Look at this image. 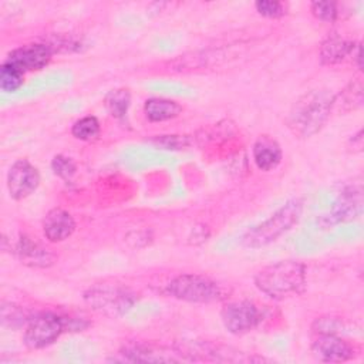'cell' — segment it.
Wrapping results in <instances>:
<instances>
[{
  "mask_svg": "<svg viewBox=\"0 0 364 364\" xmlns=\"http://www.w3.org/2000/svg\"><path fill=\"white\" fill-rule=\"evenodd\" d=\"M333 108L334 94L331 91H307L290 108L286 118L287 128L297 138H310L324 127Z\"/></svg>",
  "mask_w": 364,
  "mask_h": 364,
  "instance_id": "obj_1",
  "label": "cell"
},
{
  "mask_svg": "<svg viewBox=\"0 0 364 364\" xmlns=\"http://www.w3.org/2000/svg\"><path fill=\"white\" fill-rule=\"evenodd\" d=\"M255 286L272 300H286L299 296L306 289V267L299 260H279L262 267L256 273Z\"/></svg>",
  "mask_w": 364,
  "mask_h": 364,
  "instance_id": "obj_2",
  "label": "cell"
},
{
  "mask_svg": "<svg viewBox=\"0 0 364 364\" xmlns=\"http://www.w3.org/2000/svg\"><path fill=\"white\" fill-rule=\"evenodd\" d=\"M304 209L300 198H293L280 206L270 218L250 228L242 237V245L250 249H259L277 240L299 223Z\"/></svg>",
  "mask_w": 364,
  "mask_h": 364,
  "instance_id": "obj_3",
  "label": "cell"
},
{
  "mask_svg": "<svg viewBox=\"0 0 364 364\" xmlns=\"http://www.w3.org/2000/svg\"><path fill=\"white\" fill-rule=\"evenodd\" d=\"M166 294L186 303L208 304L223 299L220 286L202 274L182 273L173 277L165 289Z\"/></svg>",
  "mask_w": 364,
  "mask_h": 364,
  "instance_id": "obj_4",
  "label": "cell"
},
{
  "mask_svg": "<svg viewBox=\"0 0 364 364\" xmlns=\"http://www.w3.org/2000/svg\"><path fill=\"white\" fill-rule=\"evenodd\" d=\"M82 297L92 310L108 317L124 316L136 301L135 293L119 284H95Z\"/></svg>",
  "mask_w": 364,
  "mask_h": 364,
  "instance_id": "obj_5",
  "label": "cell"
},
{
  "mask_svg": "<svg viewBox=\"0 0 364 364\" xmlns=\"http://www.w3.org/2000/svg\"><path fill=\"white\" fill-rule=\"evenodd\" d=\"M67 330V320L61 316L43 311L27 320L23 341L31 350L51 346Z\"/></svg>",
  "mask_w": 364,
  "mask_h": 364,
  "instance_id": "obj_6",
  "label": "cell"
},
{
  "mask_svg": "<svg viewBox=\"0 0 364 364\" xmlns=\"http://www.w3.org/2000/svg\"><path fill=\"white\" fill-rule=\"evenodd\" d=\"M220 320L228 333L242 336L259 326L262 313L255 303L247 300H236L226 303L222 307Z\"/></svg>",
  "mask_w": 364,
  "mask_h": 364,
  "instance_id": "obj_7",
  "label": "cell"
},
{
  "mask_svg": "<svg viewBox=\"0 0 364 364\" xmlns=\"http://www.w3.org/2000/svg\"><path fill=\"white\" fill-rule=\"evenodd\" d=\"M40 172L28 159H17L7 172V191L14 200L28 198L40 185Z\"/></svg>",
  "mask_w": 364,
  "mask_h": 364,
  "instance_id": "obj_8",
  "label": "cell"
},
{
  "mask_svg": "<svg viewBox=\"0 0 364 364\" xmlns=\"http://www.w3.org/2000/svg\"><path fill=\"white\" fill-rule=\"evenodd\" d=\"M363 212V189L361 186L346 188L334 200L328 213L320 218V223L326 228L358 218Z\"/></svg>",
  "mask_w": 364,
  "mask_h": 364,
  "instance_id": "obj_9",
  "label": "cell"
},
{
  "mask_svg": "<svg viewBox=\"0 0 364 364\" xmlns=\"http://www.w3.org/2000/svg\"><path fill=\"white\" fill-rule=\"evenodd\" d=\"M53 54L54 51L50 44L33 43V44H26L13 50L7 55L6 63L11 64L17 70H20L23 74H26L28 71L44 68L51 61Z\"/></svg>",
  "mask_w": 364,
  "mask_h": 364,
  "instance_id": "obj_10",
  "label": "cell"
},
{
  "mask_svg": "<svg viewBox=\"0 0 364 364\" xmlns=\"http://www.w3.org/2000/svg\"><path fill=\"white\" fill-rule=\"evenodd\" d=\"M313 355L323 363H344L354 357V347L334 333H318L311 343Z\"/></svg>",
  "mask_w": 364,
  "mask_h": 364,
  "instance_id": "obj_11",
  "label": "cell"
},
{
  "mask_svg": "<svg viewBox=\"0 0 364 364\" xmlns=\"http://www.w3.org/2000/svg\"><path fill=\"white\" fill-rule=\"evenodd\" d=\"M13 253L21 264L33 269H47L55 262V255L48 247L27 235H20Z\"/></svg>",
  "mask_w": 364,
  "mask_h": 364,
  "instance_id": "obj_12",
  "label": "cell"
},
{
  "mask_svg": "<svg viewBox=\"0 0 364 364\" xmlns=\"http://www.w3.org/2000/svg\"><path fill=\"white\" fill-rule=\"evenodd\" d=\"M119 354L124 355V360L127 361H141V363H158V361H188V357L178 350L176 353H172L171 350H166L164 347L149 346V344H129L124 347Z\"/></svg>",
  "mask_w": 364,
  "mask_h": 364,
  "instance_id": "obj_13",
  "label": "cell"
},
{
  "mask_svg": "<svg viewBox=\"0 0 364 364\" xmlns=\"http://www.w3.org/2000/svg\"><path fill=\"white\" fill-rule=\"evenodd\" d=\"M75 230V220L70 212L54 208L47 212L43 220V232L48 242L58 243L68 239Z\"/></svg>",
  "mask_w": 364,
  "mask_h": 364,
  "instance_id": "obj_14",
  "label": "cell"
},
{
  "mask_svg": "<svg viewBox=\"0 0 364 364\" xmlns=\"http://www.w3.org/2000/svg\"><path fill=\"white\" fill-rule=\"evenodd\" d=\"M252 155L256 166L260 171H273L283 158L280 144L270 135H260L252 148Z\"/></svg>",
  "mask_w": 364,
  "mask_h": 364,
  "instance_id": "obj_15",
  "label": "cell"
},
{
  "mask_svg": "<svg viewBox=\"0 0 364 364\" xmlns=\"http://www.w3.org/2000/svg\"><path fill=\"white\" fill-rule=\"evenodd\" d=\"M358 43L348 41L338 34L328 36L320 46L318 57L324 65H336L343 63L347 57H353Z\"/></svg>",
  "mask_w": 364,
  "mask_h": 364,
  "instance_id": "obj_16",
  "label": "cell"
},
{
  "mask_svg": "<svg viewBox=\"0 0 364 364\" xmlns=\"http://www.w3.org/2000/svg\"><path fill=\"white\" fill-rule=\"evenodd\" d=\"M182 105L168 98H149L144 104V114L151 122H164L181 115Z\"/></svg>",
  "mask_w": 364,
  "mask_h": 364,
  "instance_id": "obj_17",
  "label": "cell"
},
{
  "mask_svg": "<svg viewBox=\"0 0 364 364\" xmlns=\"http://www.w3.org/2000/svg\"><path fill=\"white\" fill-rule=\"evenodd\" d=\"M363 104V82L360 78L351 80L347 87L338 94L334 95V108H338L343 112L353 111Z\"/></svg>",
  "mask_w": 364,
  "mask_h": 364,
  "instance_id": "obj_18",
  "label": "cell"
},
{
  "mask_svg": "<svg viewBox=\"0 0 364 364\" xmlns=\"http://www.w3.org/2000/svg\"><path fill=\"white\" fill-rule=\"evenodd\" d=\"M105 108L111 117L117 119H124L128 114L131 105V92L128 88H115L111 90L104 100Z\"/></svg>",
  "mask_w": 364,
  "mask_h": 364,
  "instance_id": "obj_19",
  "label": "cell"
},
{
  "mask_svg": "<svg viewBox=\"0 0 364 364\" xmlns=\"http://www.w3.org/2000/svg\"><path fill=\"white\" fill-rule=\"evenodd\" d=\"M100 121L94 115H87L77 119L71 127V134L75 139L91 141L100 134Z\"/></svg>",
  "mask_w": 364,
  "mask_h": 364,
  "instance_id": "obj_20",
  "label": "cell"
},
{
  "mask_svg": "<svg viewBox=\"0 0 364 364\" xmlns=\"http://www.w3.org/2000/svg\"><path fill=\"white\" fill-rule=\"evenodd\" d=\"M24 74L9 63H3L0 67V88L4 92H14L23 85Z\"/></svg>",
  "mask_w": 364,
  "mask_h": 364,
  "instance_id": "obj_21",
  "label": "cell"
},
{
  "mask_svg": "<svg viewBox=\"0 0 364 364\" xmlns=\"http://www.w3.org/2000/svg\"><path fill=\"white\" fill-rule=\"evenodd\" d=\"M51 169L60 179L68 182L77 173V164L67 155L58 154L51 159Z\"/></svg>",
  "mask_w": 364,
  "mask_h": 364,
  "instance_id": "obj_22",
  "label": "cell"
},
{
  "mask_svg": "<svg viewBox=\"0 0 364 364\" xmlns=\"http://www.w3.org/2000/svg\"><path fill=\"white\" fill-rule=\"evenodd\" d=\"M310 10L317 20H321L326 23H333L338 17L337 3L334 1H311Z\"/></svg>",
  "mask_w": 364,
  "mask_h": 364,
  "instance_id": "obj_23",
  "label": "cell"
},
{
  "mask_svg": "<svg viewBox=\"0 0 364 364\" xmlns=\"http://www.w3.org/2000/svg\"><path fill=\"white\" fill-rule=\"evenodd\" d=\"M151 142L162 149H183L192 144L188 135H158Z\"/></svg>",
  "mask_w": 364,
  "mask_h": 364,
  "instance_id": "obj_24",
  "label": "cell"
},
{
  "mask_svg": "<svg viewBox=\"0 0 364 364\" xmlns=\"http://www.w3.org/2000/svg\"><path fill=\"white\" fill-rule=\"evenodd\" d=\"M256 11L267 18H280L286 14V6L282 1L259 0L255 3Z\"/></svg>",
  "mask_w": 364,
  "mask_h": 364,
  "instance_id": "obj_25",
  "label": "cell"
}]
</instances>
